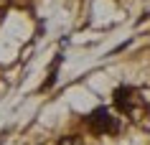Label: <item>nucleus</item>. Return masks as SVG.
<instances>
[{
    "label": "nucleus",
    "instance_id": "f257e3e1",
    "mask_svg": "<svg viewBox=\"0 0 150 145\" xmlns=\"http://www.w3.org/2000/svg\"><path fill=\"white\" fill-rule=\"evenodd\" d=\"M87 122H89V127H92V132H97V135H110V132H117L120 130L117 117H115L110 110H104V107L94 110V112L89 115Z\"/></svg>",
    "mask_w": 150,
    "mask_h": 145
},
{
    "label": "nucleus",
    "instance_id": "f03ea898",
    "mask_svg": "<svg viewBox=\"0 0 150 145\" xmlns=\"http://www.w3.org/2000/svg\"><path fill=\"white\" fill-rule=\"evenodd\" d=\"M132 102H135V92L130 87L115 89V105H117L120 112H130V110H132Z\"/></svg>",
    "mask_w": 150,
    "mask_h": 145
}]
</instances>
